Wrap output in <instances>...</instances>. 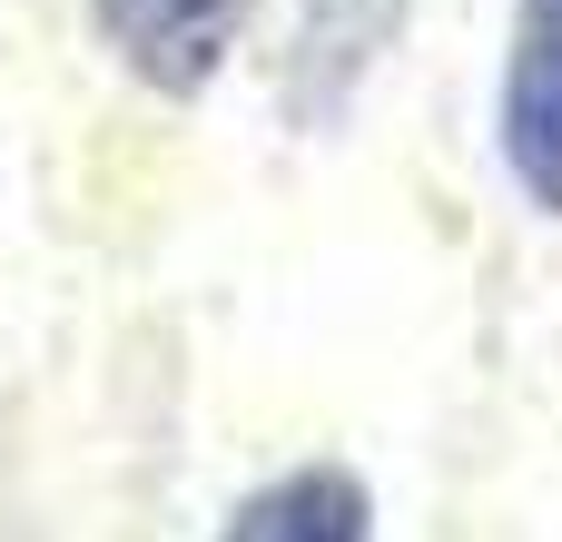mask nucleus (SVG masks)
<instances>
[{"label": "nucleus", "mask_w": 562, "mask_h": 542, "mask_svg": "<svg viewBox=\"0 0 562 542\" xmlns=\"http://www.w3.org/2000/svg\"><path fill=\"white\" fill-rule=\"evenodd\" d=\"M494 168L533 217L562 227V0H514V20H504Z\"/></svg>", "instance_id": "1"}, {"label": "nucleus", "mask_w": 562, "mask_h": 542, "mask_svg": "<svg viewBox=\"0 0 562 542\" xmlns=\"http://www.w3.org/2000/svg\"><path fill=\"white\" fill-rule=\"evenodd\" d=\"M415 0H296L286 20V69H277V109L296 128H346V109L366 99V79L385 69V49L405 39Z\"/></svg>", "instance_id": "2"}, {"label": "nucleus", "mask_w": 562, "mask_h": 542, "mask_svg": "<svg viewBox=\"0 0 562 542\" xmlns=\"http://www.w3.org/2000/svg\"><path fill=\"white\" fill-rule=\"evenodd\" d=\"M109 59L158 89V99H198L227 59H237V30H247V0H89Z\"/></svg>", "instance_id": "3"}, {"label": "nucleus", "mask_w": 562, "mask_h": 542, "mask_svg": "<svg viewBox=\"0 0 562 542\" xmlns=\"http://www.w3.org/2000/svg\"><path fill=\"white\" fill-rule=\"evenodd\" d=\"M217 542H375V494L346 464H286L217 523Z\"/></svg>", "instance_id": "4"}]
</instances>
